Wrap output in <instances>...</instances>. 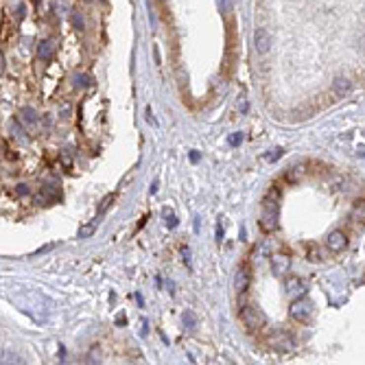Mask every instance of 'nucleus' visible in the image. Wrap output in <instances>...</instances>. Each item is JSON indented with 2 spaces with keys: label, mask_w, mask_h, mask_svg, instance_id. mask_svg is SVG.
Listing matches in <instances>:
<instances>
[{
  "label": "nucleus",
  "mask_w": 365,
  "mask_h": 365,
  "mask_svg": "<svg viewBox=\"0 0 365 365\" xmlns=\"http://www.w3.org/2000/svg\"><path fill=\"white\" fill-rule=\"evenodd\" d=\"M37 53H39V57H42V59H50V57H53V53H55V42H53V39L42 42V44H39V48H37Z\"/></svg>",
  "instance_id": "obj_10"
},
{
  "label": "nucleus",
  "mask_w": 365,
  "mask_h": 365,
  "mask_svg": "<svg viewBox=\"0 0 365 365\" xmlns=\"http://www.w3.org/2000/svg\"><path fill=\"white\" fill-rule=\"evenodd\" d=\"M184 322H188V330H192V328H195V315H192L190 311L184 315Z\"/></svg>",
  "instance_id": "obj_16"
},
{
  "label": "nucleus",
  "mask_w": 365,
  "mask_h": 365,
  "mask_svg": "<svg viewBox=\"0 0 365 365\" xmlns=\"http://www.w3.org/2000/svg\"><path fill=\"white\" fill-rule=\"evenodd\" d=\"M280 155H282V151H280V149H273V153L267 155V160H278Z\"/></svg>",
  "instance_id": "obj_18"
},
{
  "label": "nucleus",
  "mask_w": 365,
  "mask_h": 365,
  "mask_svg": "<svg viewBox=\"0 0 365 365\" xmlns=\"http://www.w3.org/2000/svg\"><path fill=\"white\" fill-rule=\"evenodd\" d=\"M306 291H308V282L304 280V278H300V276L287 278V293L291 297H302Z\"/></svg>",
  "instance_id": "obj_4"
},
{
  "label": "nucleus",
  "mask_w": 365,
  "mask_h": 365,
  "mask_svg": "<svg viewBox=\"0 0 365 365\" xmlns=\"http://www.w3.org/2000/svg\"><path fill=\"white\" fill-rule=\"evenodd\" d=\"M346 245H348V236H346V232H341V230L330 232L328 238H326V247L330 252H343Z\"/></svg>",
  "instance_id": "obj_6"
},
{
  "label": "nucleus",
  "mask_w": 365,
  "mask_h": 365,
  "mask_svg": "<svg viewBox=\"0 0 365 365\" xmlns=\"http://www.w3.org/2000/svg\"><path fill=\"white\" fill-rule=\"evenodd\" d=\"M166 225H169V227H175V225H177V219H175V217H171V219L166 217Z\"/></svg>",
  "instance_id": "obj_19"
},
{
  "label": "nucleus",
  "mask_w": 365,
  "mask_h": 365,
  "mask_svg": "<svg viewBox=\"0 0 365 365\" xmlns=\"http://www.w3.org/2000/svg\"><path fill=\"white\" fill-rule=\"evenodd\" d=\"M278 201H280V190L271 188L262 201V215H260V227L262 232H276L278 230Z\"/></svg>",
  "instance_id": "obj_1"
},
{
  "label": "nucleus",
  "mask_w": 365,
  "mask_h": 365,
  "mask_svg": "<svg viewBox=\"0 0 365 365\" xmlns=\"http://www.w3.org/2000/svg\"><path fill=\"white\" fill-rule=\"evenodd\" d=\"M304 173H306V166H304V164H297V166H293L291 171H287L285 177H287V182H297Z\"/></svg>",
  "instance_id": "obj_11"
},
{
  "label": "nucleus",
  "mask_w": 365,
  "mask_h": 365,
  "mask_svg": "<svg viewBox=\"0 0 365 365\" xmlns=\"http://www.w3.org/2000/svg\"><path fill=\"white\" fill-rule=\"evenodd\" d=\"M74 24H77V27H81V29H83V18L74 16Z\"/></svg>",
  "instance_id": "obj_21"
},
{
  "label": "nucleus",
  "mask_w": 365,
  "mask_h": 365,
  "mask_svg": "<svg viewBox=\"0 0 365 365\" xmlns=\"http://www.w3.org/2000/svg\"><path fill=\"white\" fill-rule=\"evenodd\" d=\"M271 44H273V37H271V33L267 31V29H258V31L254 33V46H256V50L260 55L269 53Z\"/></svg>",
  "instance_id": "obj_5"
},
{
  "label": "nucleus",
  "mask_w": 365,
  "mask_h": 365,
  "mask_svg": "<svg viewBox=\"0 0 365 365\" xmlns=\"http://www.w3.org/2000/svg\"><path fill=\"white\" fill-rule=\"evenodd\" d=\"M221 236H223V227L221 223H217V241H221Z\"/></svg>",
  "instance_id": "obj_20"
},
{
  "label": "nucleus",
  "mask_w": 365,
  "mask_h": 365,
  "mask_svg": "<svg viewBox=\"0 0 365 365\" xmlns=\"http://www.w3.org/2000/svg\"><path fill=\"white\" fill-rule=\"evenodd\" d=\"M306 254H308V260H313V262H322L324 260V252L319 250L317 245H308Z\"/></svg>",
  "instance_id": "obj_12"
},
{
  "label": "nucleus",
  "mask_w": 365,
  "mask_h": 365,
  "mask_svg": "<svg viewBox=\"0 0 365 365\" xmlns=\"http://www.w3.org/2000/svg\"><path fill=\"white\" fill-rule=\"evenodd\" d=\"M96 223H99V221H92V223H90V225H85V227H81V232H79V236L81 238H88L90 234H92V232H94V227H96Z\"/></svg>",
  "instance_id": "obj_15"
},
{
  "label": "nucleus",
  "mask_w": 365,
  "mask_h": 365,
  "mask_svg": "<svg viewBox=\"0 0 365 365\" xmlns=\"http://www.w3.org/2000/svg\"><path fill=\"white\" fill-rule=\"evenodd\" d=\"M114 201H116V192H110L108 197H103V201H101V206H99V215H101V212L108 210V208H110L111 204H114Z\"/></svg>",
  "instance_id": "obj_13"
},
{
  "label": "nucleus",
  "mask_w": 365,
  "mask_h": 365,
  "mask_svg": "<svg viewBox=\"0 0 365 365\" xmlns=\"http://www.w3.org/2000/svg\"><path fill=\"white\" fill-rule=\"evenodd\" d=\"M311 302L308 300H302V297H297L295 302L291 304V308H289V313H291L293 319H297V322H308V317H311Z\"/></svg>",
  "instance_id": "obj_3"
},
{
  "label": "nucleus",
  "mask_w": 365,
  "mask_h": 365,
  "mask_svg": "<svg viewBox=\"0 0 365 365\" xmlns=\"http://www.w3.org/2000/svg\"><path fill=\"white\" fill-rule=\"evenodd\" d=\"M250 278H252V276H250V267H247V265H241V267L236 269L234 287H236V291L241 293V295L247 291V287H250Z\"/></svg>",
  "instance_id": "obj_8"
},
{
  "label": "nucleus",
  "mask_w": 365,
  "mask_h": 365,
  "mask_svg": "<svg viewBox=\"0 0 365 365\" xmlns=\"http://www.w3.org/2000/svg\"><path fill=\"white\" fill-rule=\"evenodd\" d=\"M241 140H243V136H241V134H232V136H230V145H232V146L241 145Z\"/></svg>",
  "instance_id": "obj_17"
},
{
  "label": "nucleus",
  "mask_w": 365,
  "mask_h": 365,
  "mask_svg": "<svg viewBox=\"0 0 365 365\" xmlns=\"http://www.w3.org/2000/svg\"><path fill=\"white\" fill-rule=\"evenodd\" d=\"M238 315H241V322L245 324L247 330H258V328L265 326V315L256 306H243Z\"/></svg>",
  "instance_id": "obj_2"
},
{
  "label": "nucleus",
  "mask_w": 365,
  "mask_h": 365,
  "mask_svg": "<svg viewBox=\"0 0 365 365\" xmlns=\"http://www.w3.org/2000/svg\"><path fill=\"white\" fill-rule=\"evenodd\" d=\"M217 4H219V11L223 13V16L232 13V7H234V2H232V0H217Z\"/></svg>",
  "instance_id": "obj_14"
},
{
  "label": "nucleus",
  "mask_w": 365,
  "mask_h": 365,
  "mask_svg": "<svg viewBox=\"0 0 365 365\" xmlns=\"http://www.w3.org/2000/svg\"><path fill=\"white\" fill-rule=\"evenodd\" d=\"M350 90H352V83H350L348 79H343V77L334 79V83H332V92H334V96H337V99H341V96L350 94Z\"/></svg>",
  "instance_id": "obj_9"
},
{
  "label": "nucleus",
  "mask_w": 365,
  "mask_h": 365,
  "mask_svg": "<svg viewBox=\"0 0 365 365\" xmlns=\"http://www.w3.org/2000/svg\"><path fill=\"white\" fill-rule=\"evenodd\" d=\"M271 269L276 276H285L291 269V258L287 254H273L271 256Z\"/></svg>",
  "instance_id": "obj_7"
}]
</instances>
